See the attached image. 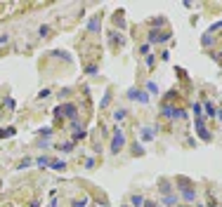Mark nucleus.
<instances>
[{
	"mask_svg": "<svg viewBox=\"0 0 222 207\" xmlns=\"http://www.w3.org/2000/svg\"><path fill=\"white\" fill-rule=\"evenodd\" d=\"M123 146H125V134H123L121 127H116V134H114V139H111V153H118Z\"/></svg>",
	"mask_w": 222,
	"mask_h": 207,
	"instance_id": "f257e3e1",
	"label": "nucleus"
},
{
	"mask_svg": "<svg viewBox=\"0 0 222 207\" xmlns=\"http://www.w3.org/2000/svg\"><path fill=\"white\" fill-rule=\"evenodd\" d=\"M57 115H66V118H71V120H76V118H78V108H76L73 104H62V106L57 108Z\"/></svg>",
	"mask_w": 222,
	"mask_h": 207,
	"instance_id": "f03ea898",
	"label": "nucleus"
},
{
	"mask_svg": "<svg viewBox=\"0 0 222 207\" xmlns=\"http://www.w3.org/2000/svg\"><path fill=\"white\" fill-rule=\"evenodd\" d=\"M163 115H165V118H187V113H184V111H177V108H173L170 104H165V106H163Z\"/></svg>",
	"mask_w": 222,
	"mask_h": 207,
	"instance_id": "7ed1b4c3",
	"label": "nucleus"
},
{
	"mask_svg": "<svg viewBox=\"0 0 222 207\" xmlns=\"http://www.w3.org/2000/svg\"><path fill=\"white\" fill-rule=\"evenodd\" d=\"M168 40H170V33H156V31L149 33V43H168Z\"/></svg>",
	"mask_w": 222,
	"mask_h": 207,
	"instance_id": "20e7f679",
	"label": "nucleus"
},
{
	"mask_svg": "<svg viewBox=\"0 0 222 207\" xmlns=\"http://www.w3.org/2000/svg\"><path fill=\"white\" fill-rule=\"evenodd\" d=\"M128 99H137V101H142V104H147L149 94H144V92H139V90H130L128 92Z\"/></svg>",
	"mask_w": 222,
	"mask_h": 207,
	"instance_id": "39448f33",
	"label": "nucleus"
},
{
	"mask_svg": "<svg viewBox=\"0 0 222 207\" xmlns=\"http://www.w3.org/2000/svg\"><path fill=\"white\" fill-rule=\"evenodd\" d=\"M139 137H142L144 141H151V139H156V132H154V127H142Z\"/></svg>",
	"mask_w": 222,
	"mask_h": 207,
	"instance_id": "423d86ee",
	"label": "nucleus"
},
{
	"mask_svg": "<svg viewBox=\"0 0 222 207\" xmlns=\"http://www.w3.org/2000/svg\"><path fill=\"white\" fill-rule=\"evenodd\" d=\"M182 198H184L187 202H194L196 200V193L191 191V188H182Z\"/></svg>",
	"mask_w": 222,
	"mask_h": 207,
	"instance_id": "0eeeda50",
	"label": "nucleus"
},
{
	"mask_svg": "<svg viewBox=\"0 0 222 207\" xmlns=\"http://www.w3.org/2000/svg\"><path fill=\"white\" fill-rule=\"evenodd\" d=\"M50 167L57 170V172H62V170H66V162H64V160H50Z\"/></svg>",
	"mask_w": 222,
	"mask_h": 207,
	"instance_id": "6e6552de",
	"label": "nucleus"
},
{
	"mask_svg": "<svg viewBox=\"0 0 222 207\" xmlns=\"http://www.w3.org/2000/svg\"><path fill=\"white\" fill-rule=\"evenodd\" d=\"M125 115H128V111H125V108H118V111H114V120H116V122L125 120Z\"/></svg>",
	"mask_w": 222,
	"mask_h": 207,
	"instance_id": "1a4fd4ad",
	"label": "nucleus"
},
{
	"mask_svg": "<svg viewBox=\"0 0 222 207\" xmlns=\"http://www.w3.org/2000/svg\"><path fill=\"white\" fill-rule=\"evenodd\" d=\"M88 28H90L92 33H97V31H99V19H97V16H92L90 24H88Z\"/></svg>",
	"mask_w": 222,
	"mask_h": 207,
	"instance_id": "9d476101",
	"label": "nucleus"
},
{
	"mask_svg": "<svg viewBox=\"0 0 222 207\" xmlns=\"http://www.w3.org/2000/svg\"><path fill=\"white\" fill-rule=\"evenodd\" d=\"M163 205H177V195H173V193L163 195Z\"/></svg>",
	"mask_w": 222,
	"mask_h": 207,
	"instance_id": "9b49d317",
	"label": "nucleus"
},
{
	"mask_svg": "<svg viewBox=\"0 0 222 207\" xmlns=\"http://www.w3.org/2000/svg\"><path fill=\"white\" fill-rule=\"evenodd\" d=\"M50 160H52V158H48V155H40V158L36 160V165H38V167H48Z\"/></svg>",
	"mask_w": 222,
	"mask_h": 207,
	"instance_id": "f8f14e48",
	"label": "nucleus"
},
{
	"mask_svg": "<svg viewBox=\"0 0 222 207\" xmlns=\"http://www.w3.org/2000/svg\"><path fill=\"white\" fill-rule=\"evenodd\" d=\"M206 113H208V115H217V111H215V106H213V104H210V101H206Z\"/></svg>",
	"mask_w": 222,
	"mask_h": 207,
	"instance_id": "ddd939ff",
	"label": "nucleus"
},
{
	"mask_svg": "<svg viewBox=\"0 0 222 207\" xmlns=\"http://www.w3.org/2000/svg\"><path fill=\"white\" fill-rule=\"evenodd\" d=\"M147 90H149V94H159V85L156 82H147Z\"/></svg>",
	"mask_w": 222,
	"mask_h": 207,
	"instance_id": "4468645a",
	"label": "nucleus"
},
{
	"mask_svg": "<svg viewBox=\"0 0 222 207\" xmlns=\"http://www.w3.org/2000/svg\"><path fill=\"white\" fill-rule=\"evenodd\" d=\"M132 205H135V207H142L144 205V198L142 195H132Z\"/></svg>",
	"mask_w": 222,
	"mask_h": 207,
	"instance_id": "2eb2a0df",
	"label": "nucleus"
},
{
	"mask_svg": "<svg viewBox=\"0 0 222 207\" xmlns=\"http://www.w3.org/2000/svg\"><path fill=\"white\" fill-rule=\"evenodd\" d=\"M109 101H111V92H106L104 99H102V104H99V108H106V106H109Z\"/></svg>",
	"mask_w": 222,
	"mask_h": 207,
	"instance_id": "dca6fc26",
	"label": "nucleus"
},
{
	"mask_svg": "<svg viewBox=\"0 0 222 207\" xmlns=\"http://www.w3.org/2000/svg\"><path fill=\"white\" fill-rule=\"evenodd\" d=\"M220 28H222V21H217V24H213V26H210V28H208V35H213V33H215V31H220Z\"/></svg>",
	"mask_w": 222,
	"mask_h": 207,
	"instance_id": "f3484780",
	"label": "nucleus"
},
{
	"mask_svg": "<svg viewBox=\"0 0 222 207\" xmlns=\"http://www.w3.org/2000/svg\"><path fill=\"white\" fill-rule=\"evenodd\" d=\"M59 151H64V153H71V151H73V143H62V146H59Z\"/></svg>",
	"mask_w": 222,
	"mask_h": 207,
	"instance_id": "a211bd4d",
	"label": "nucleus"
},
{
	"mask_svg": "<svg viewBox=\"0 0 222 207\" xmlns=\"http://www.w3.org/2000/svg\"><path fill=\"white\" fill-rule=\"evenodd\" d=\"M14 134V129L12 127H7V129H0V137H12Z\"/></svg>",
	"mask_w": 222,
	"mask_h": 207,
	"instance_id": "6ab92c4d",
	"label": "nucleus"
},
{
	"mask_svg": "<svg viewBox=\"0 0 222 207\" xmlns=\"http://www.w3.org/2000/svg\"><path fill=\"white\" fill-rule=\"evenodd\" d=\"M31 162H33L31 158H24V160H21V162H19V170H24V167H28V165H31Z\"/></svg>",
	"mask_w": 222,
	"mask_h": 207,
	"instance_id": "aec40b11",
	"label": "nucleus"
},
{
	"mask_svg": "<svg viewBox=\"0 0 222 207\" xmlns=\"http://www.w3.org/2000/svg\"><path fill=\"white\" fill-rule=\"evenodd\" d=\"M85 202H88V198H80V200L73 202V207H85Z\"/></svg>",
	"mask_w": 222,
	"mask_h": 207,
	"instance_id": "412c9836",
	"label": "nucleus"
},
{
	"mask_svg": "<svg viewBox=\"0 0 222 207\" xmlns=\"http://www.w3.org/2000/svg\"><path fill=\"white\" fill-rule=\"evenodd\" d=\"M194 115L201 118V104H194Z\"/></svg>",
	"mask_w": 222,
	"mask_h": 207,
	"instance_id": "4be33fe9",
	"label": "nucleus"
},
{
	"mask_svg": "<svg viewBox=\"0 0 222 207\" xmlns=\"http://www.w3.org/2000/svg\"><path fill=\"white\" fill-rule=\"evenodd\" d=\"M201 43H203V47H208V45L213 43V38H210V35H203V40H201Z\"/></svg>",
	"mask_w": 222,
	"mask_h": 207,
	"instance_id": "5701e85b",
	"label": "nucleus"
},
{
	"mask_svg": "<svg viewBox=\"0 0 222 207\" xmlns=\"http://www.w3.org/2000/svg\"><path fill=\"white\" fill-rule=\"evenodd\" d=\"M38 33H40V35H48V33H50V26H40V28H38Z\"/></svg>",
	"mask_w": 222,
	"mask_h": 207,
	"instance_id": "b1692460",
	"label": "nucleus"
},
{
	"mask_svg": "<svg viewBox=\"0 0 222 207\" xmlns=\"http://www.w3.org/2000/svg\"><path fill=\"white\" fill-rule=\"evenodd\" d=\"M85 134H88V132H83V129H78V132L73 134V139H85Z\"/></svg>",
	"mask_w": 222,
	"mask_h": 207,
	"instance_id": "393cba45",
	"label": "nucleus"
},
{
	"mask_svg": "<svg viewBox=\"0 0 222 207\" xmlns=\"http://www.w3.org/2000/svg\"><path fill=\"white\" fill-rule=\"evenodd\" d=\"M40 134H43V137H50V134H52V129L45 127V129H40Z\"/></svg>",
	"mask_w": 222,
	"mask_h": 207,
	"instance_id": "a878e982",
	"label": "nucleus"
},
{
	"mask_svg": "<svg viewBox=\"0 0 222 207\" xmlns=\"http://www.w3.org/2000/svg\"><path fill=\"white\" fill-rule=\"evenodd\" d=\"M45 96H50V90H43L40 94H38V99H45Z\"/></svg>",
	"mask_w": 222,
	"mask_h": 207,
	"instance_id": "bb28decb",
	"label": "nucleus"
},
{
	"mask_svg": "<svg viewBox=\"0 0 222 207\" xmlns=\"http://www.w3.org/2000/svg\"><path fill=\"white\" fill-rule=\"evenodd\" d=\"M144 207H156V202H151V200H149V202H144Z\"/></svg>",
	"mask_w": 222,
	"mask_h": 207,
	"instance_id": "cd10ccee",
	"label": "nucleus"
},
{
	"mask_svg": "<svg viewBox=\"0 0 222 207\" xmlns=\"http://www.w3.org/2000/svg\"><path fill=\"white\" fill-rule=\"evenodd\" d=\"M220 120H222V113H220Z\"/></svg>",
	"mask_w": 222,
	"mask_h": 207,
	"instance_id": "c85d7f7f",
	"label": "nucleus"
}]
</instances>
